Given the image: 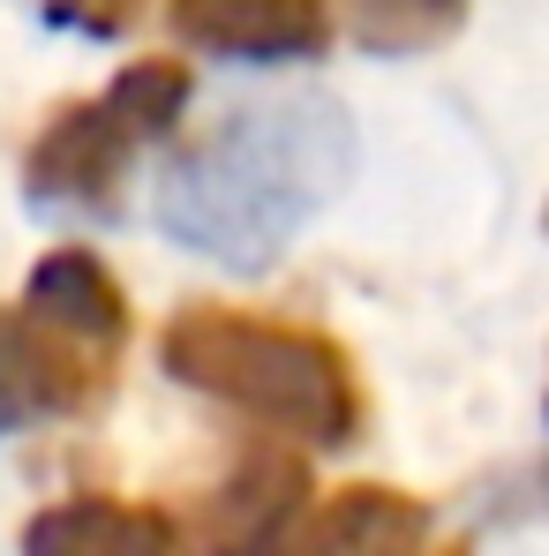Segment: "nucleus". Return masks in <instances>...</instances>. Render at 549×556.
Listing matches in <instances>:
<instances>
[{
  "label": "nucleus",
  "instance_id": "10",
  "mask_svg": "<svg viewBox=\"0 0 549 556\" xmlns=\"http://www.w3.org/2000/svg\"><path fill=\"white\" fill-rule=\"evenodd\" d=\"M466 0H347V23L369 53H429L437 38H452Z\"/></svg>",
  "mask_w": 549,
  "mask_h": 556
},
{
  "label": "nucleus",
  "instance_id": "3",
  "mask_svg": "<svg viewBox=\"0 0 549 556\" xmlns=\"http://www.w3.org/2000/svg\"><path fill=\"white\" fill-rule=\"evenodd\" d=\"M136 128L121 121L113 98H76L61 105L30 159H23V195L46 218H121V188H128V159H136Z\"/></svg>",
  "mask_w": 549,
  "mask_h": 556
},
{
  "label": "nucleus",
  "instance_id": "2",
  "mask_svg": "<svg viewBox=\"0 0 549 556\" xmlns=\"http://www.w3.org/2000/svg\"><path fill=\"white\" fill-rule=\"evenodd\" d=\"M159 354H166L174 383L226 399L234 414L264 421L278 437H301L316 452H339L362 437V376L332 331L249 316L226 301H188L159 331Z\"/></svg>",
  "mask_w": 549,
  "mask_h": 556
},
{
  "label": "nucleus",
  "instance_id": "9",
  "mask_svg": "<svg viewBox=\"0 0 549 556\" xmlns=\"http://www.w3.org/2000/svg\"><path fill=\"white\" fill-rule=\"evenodd\" d=\"M23 308H38L46 324H61L68 339H84L105 362H121V346H128V293H121V278L105 271L91 249H53L30 271Z\"/></svg>",
  "mask_w": 549,
  "mask_h": 556
},
{
  "label": "nucleus",
  "instance_id": "6",
  "mask_svg": "<svg viewBox=\"0 0 549 556\" xmlns=\"http://www.w3.org/2000/svg\"><path fill=\"white\" fill-rule=\"evenodd\" d=\"M429 534V504L384 481H347L332 496H309L286 534L272 542V556H407Z\"/></svg>",
  "mask_w": 549,
  "mask_h": 556
},
{
  "label": "nucleus",
  "instance_id": "13",
  "mask_svg": "<svg viewBox=\"0 0 549 556\" xmlns=\"http://www.w3.org/2000/svg\"><path fill=\"white\" fill-rule=\"evenodd\" d=\"M407 556H466V549H407Z\"/></svg>",
  "mask_w": 549,
  "mask_h": 556
},
{
  "label": "nucleus",
  "instance_id": "11",
  "mask_svg": "<svg viewBox=\"0 0 549 556\" xmlns=\"http://www.w3.org/2000/svg\"><path fill=\"white\" fill-rule=\"evenodd\" d=\"M113 105H121V121L144 136V143H159V136H174L188 113V68L182 61H136V68H121L113 76Z\"/></svg>",
  "mask_w": 549,
  "mask_h": 556
},
{
  "label": "nucleus",
  "instance_id": "5",
  "mask_svg": "<svg viewBox=\"0 0 549 556\" xmlns=\"http://www.w3.org/2000/svg\"><path fill=\"white\" fill-rule=\"evenodd\" d=\"M174 38L219 61H316L332 46V0H174Z\"/></svg>",
  "mask_w": 549,
  "mask_h": 556
},
{
  "label": "nucleus",
  "instance_id": "14",
  "mask_svg": "<svg viewBox=\"0 0 549 556\" xmlns=\"http://www.w3.org/2000/svg\"><path fill=\"white\" fill-rule=\"evenodd\" d=\"M542 226H549V211H542Z\"/></svg>",
  "mask_w": 549,
  "mask_h": 556
},
{
  "label": "nucleus",
  "instance_id": "12",
  "mask_svg": "<svg viewBox=\"0 0 549 556\" xmlns=\"http://www.w3.org/2000/svg\"><path fill=\"white\" fill-rule=\"evenodd\" d=\"M136 15H144V0H53V23H76V30H98V38L128 30Z\"/></svg>",
  "mask_w": 549,
  "mask_h": 556
},
{
  "label": "nucleus",
  "instance_id": "1",
  "mask_svg": "<svg viewBox=\"0 0 549 556\" xmlns=\"http://www.w3.org/2000/svg\"><path fill=\"white\" fill-rule=\"evenodd\" d=\"M347 174H354L347 105L316 91L241 98L166 159L159 226L226 271H264L347 188Z\"/></svg>",
  "mask_w": 549,
  "mask_h": 556
},
{
  "label": "nucleus",
  "instance_id": "8",
  "mask_svg": "<svg viewBox=\"0 0 549 556\" xmlns=\"http://www.w3.org/2000/svg\"><path fill=\"white\" fill-rule=\"evenodd\" d=\"M23 556H188L182 527L151 504H121V496H68L46 504L23 534Z\"/></svg>",
  "mask_w": 549,
  "mask_h": 556
},
{
  "label": "nucleus",
  "instance_id": "7",
  "mask_svg": "<svg viewBox=\"0 0 549 556\" xmlns=\"http://www.w3.org/2000/svg\"><path fill=\"white\" fill-rule=\"evenodd\" d=\"M309 496H316V481L294 452H249L203 496V519H196L203 556H272V542Z\"/></svg>",
  "mask_w": 549,
  "mask_h": 556
},
{
  "label": "nucleus",
  "instance_id": "4",
  "mask_svg": "<svg viewBox=\"0 0 549 556\" xmlns=\"http://www.w3.org/2000/svg\"><path fill=\"white\" fill-rule=\"evenodd\" d=\"M113 383V362L46 324L38 308H0V437L61 414H91Z\"/></svg>",
  "mask_w": 549,
  "mask_h": 556
}]
</instances>
